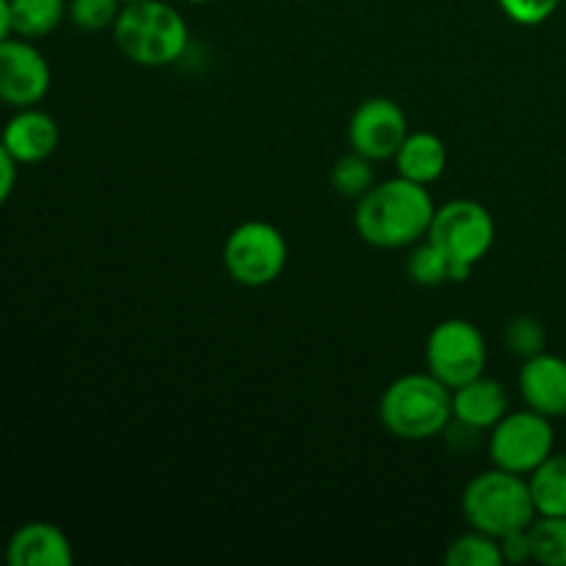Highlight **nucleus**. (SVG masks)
Wrapping results in <instances>:
<instances>
[{
	"instance_id": "nucleus-1",
	"label": "nucleus",
	"mask_w": 566,
	"mask_h": 566,
	"mask_svg": "<svg viewBox=\"0 0 566 566\" xmlns=\"http://www.w3.org/2000/svg\"><path fill=\"white\" fill-rule=\"evenodd\" d=\"M434 199L429 186L392 177V180L376 182L365 197L357 199L354 210V227L359 238L376 249H409L429 235L431 219H434Z\"/></svg>"
},
{
	"instance_id": "nucleus-2",
	"label": "nucleus",
	"mask_w": 566,
	"mask_h": 566,
	"mask_svg": "<svg viewBox=\"0 0 566 566\" xmlns=\"http://www.w3.org/2000/svg\"><path fill=\"white\" fill-rule=\"evenodd\" d=\"M111 31L119 53L147 70L171 66L186 55L191 42L186 17L166 0L125 3Z\"/></svg>"
},
{
	"instance_id": "nucleus-3",
	"label": "nucleus",
	"mask_w": 566,
	"mask_h": 566,
	"mask_svg": "<svg viewBox=\"0 0 566 566\" xmlns=\"http://www.w3.org/2000/svg\"><path fill=\"white\" fill-rule=\"evenodd\" d=\"M379 420L396 440H434L446 434L453 420L451 387L442 385L429 370L398 376L381 392Z\"/></svg>"
},
{
	"instance_id": "nucleus-4",
	"label": "nucleus",
	"mask_w": 566,
	"mask_h": 566,
	"mask_svg": "<svg viewBox=\"0 0 566 566\" xmlns=\"http://www.w3.org/2000/svg\"><path fill=\"white\" fill-rule=\"evenodd\" d=\"M462 514L470 528L484 531L495 539L528 528L536 520L528 479L501 468L473 475L462 492Z\"/></svg>"
},
{
	"instance_id": "nucleus-5",
	"label": "nucleus",
	"mask_w": 566,
	"mask_h": 566,
	"mask_svg": "<svg viewBox=\"0 0 566 566\" xmlns=\"http://www.w3.org/2000/svg\"><path fill=\"white\" fill-rule=\"evenodd\" d=\"M426 238L451 260V282H468L495 243V219L475 199H451L434 210Z\"/></svg>"
},
{
	"instance_id": "nucleus-6",
	"label": "nucleus",
	"mask_w": 566,
	"mask_h": 566,
	"mask_svg": "<svg viewBox=\"0 0 566 566\" xmlns=\"http://www.w3.org/2000/svg\"><path fill=\"white\" fill-rule=\"evenodd\" d=\"M224 269L241 287H265L282 276L287 265V241L269 221H243L224 241Z\"/></svg>"
},
{
	"instance_id": "nucleus-7",
	"label": "nucleus",
	"mask_w": 566,
	"mask_h": 566,
	"mask_svg": "<svg viewBox=\"0 0 566 566\" xmlns=\"http://www.w3.org/2000/svg\"><path fill=\"white\" fill-rule=\"evenodd\" d=\"M492 468L509 470L528 479L551 453H556V429L553 420L534 409L506 412L501 423L490 431Z\"/></svg>"
},
{
	"instance_id": "nucleus-8",
	"label": "nucleus",
	"mask_w": 566,
	"mask_h": 566,
	"mask_svg": "<svg viewBox=\"0 0 566 566\" xmlns=\"http://www.w3.org/2000/svg\"><path fill=\"white\" fill-rule=\"evenodd\" d=\"M486 359L490 348L473 321H440L426 340V368L451 390L484 374Z\"/></svg>"
},
{
	"instance_id": "nucleus-9",
	"label": "nucleus",
	"mask_w": 566,
	"mask_h": 566,
	"mask_svg": "<svg viewBox=\"0 0 566 566\" xmlns=\"http://www.w3.org/2000/svg\"><path fill=\"white\" fill-rule=\"evenodd\" d=\"M53 70L42 50L22 36L0 42V103L9 108H31L48 97Z\"/></svg>"
},
{
	"instance_id": "nucleus-10",
	"label": "nucleus",
	"mask_w": 566,
	"mask_h": 566,
	"mask_svg": "<svg viewBox=\"0 0 566 566\" xmlns=\"http://www.w3.org/2000/svg\"><path fill=\"white\" fill-rule=\"evenodd\" d=\"M409 136V122L401 105L390 97H368L354 108L348 119V144L354 153L374 164L392 160Z\"/></svg>"
},
{
	"instance_id": "nucleus-11",
	"label": "nucleus",
	"mask_w": 566,
	"mask_h": 566,
	"mask_svg": "<svg viewBox=\"0 0 566 566\" xmlns=\"http://www.w3.org/2000/svg\"><path fill=\"white\" fill-rule=\"evenodd\" d=\"M0 142L20 166H33L48 160L61 144V127L53 114L42 111L39 105L17 108L0 130Z\"/></svg>"
},
{
	"instance_id": "nucleus-12",
	"label": "nucleus",
	"mask_w": 566,
	"mask_h": 566,
	"mask_svg": "<svg viewBox=\"0 0 566 566\" xmlns=\"http://www.w3.org/2000/svg\"><path fill=\"white\" fill-rule=\"evenodd\" d=\"M520 396L525 407L545 418H566V359L558 354L542 352L536 357L523 359L517 376Z\"/></svg>"
},
{
	"instance_id": "nucleus-13",
	"label": "nucleus",
	"mask_w": 566,
	"mask_h": 566,
	"mask_svg": "<svg viewBox=\"0 0 566 566\" xmlns=\"http://www.w3.org/2000/svg\"><path fill=\"white\" fill-rule=\"evenodd\" d=\"M6 562L11 566H72L75 551L59 525L33 520L20 525L6 542Z\"/></svg>"
},
{
	"instance_id": "nucleus-14",
	"label": "nucleus",
	"mask_w": 566,
	"mask_h": 566,
	"mask_svg": "<svg viewBox=\"0 0 566 566\" xmlns=\"http://www.w3.org/2000/svg\"><path fill=\"white\" fill-rule=\"evenodd\" d=\"M451 409L457 423L484 434V431L495 429L503 420V415L509 412L506 387L497 379L481 374L473 381H468V385L451 390Z\"/></svg>"
},
{
	"instance_id": "nucleus-15",
	"label": "nucleus",
	"mask_w": 566,
	"mask_h": 566,
	"mask_svg": "<svg viewBox=\"0 0 566 566\" xmlns=\"http://www.w3.org/2000/svg\"><path fill=\"white\" fill-rule=\"evenodd\" d=\"M392 160H396V169L401 177L420 182V186H431L446 175L448 149L437 133L418 130L403 138L401 149Z\"/></svg>"
},
{
	"instance_id": "nucleus-16",
	"label": "nucleus",
	"mask_w": 566,
	"mask_h": 566,
	"mask_svg": "<svg viewBox=\"0 0 566 566\" xmlns=\"http://www.w3.org/2000/svg\"><path fill=\"white\" fill-rule=\"evenodd\" d=\"M536 517H566V453H551L528 475Z\"/></svg>"
},
{
	"instance_id": "nucleus-17",
	"label": "nucleus",
	"mask_w": 566,
	"mask_h": 566,
	"mask_svg": "<svg viewBox=\"0 0 566 566\" xmlns=\"http://www.w3.org/2000/svg\"><path fill=\"white\" fill-rule=\"evenodd\" d=\"M66 3L70 0H11L14 36L31 39V42L50 36L64 22Z\"/></svg>"
},
{
	"instance_id": "nucleus-18",
	"label": "nucleus",
	"mask_w": 566,
	"mask_h": 566,
	"mask_svg": "<svg viewBox=\"0 0 566 566\" xmlns=\"http://www.w3.org/2000/svg\"><path fill=\"white\" fill-rule=\"evenodd\" d=\"M448 566H503L501 542L484 531L470 528L468 534H459L446 551Z\"/></svg>"
},
{
	"instance_id": "nucleus-19",
	"label": "nucleus",
	"mask_w": 566,
	"mask_h": 566,
	"mask_svg": "<svg viewBox=\"0 0 566 566\" xmlns=\"http://www.w3.org/2000/svg\"><path fill=\"white\" fill-rule=\"evenodd\" d=\"M531 553L542 566H566V517H536L528 525Z\"/></svg>"
},
{
	"instance_id": "nucleus-20",
	"label": "nucleus",
	"mask_w": 566,
	"mask_h": 566,
	"mask_svg": "<svg viewBox=\"0 0 566 566\" xmlns=\"http://www.w3.org/2000/svg\"><path fill=\"white\" fill-rule=\"evenodd\" d=\"M407 274L415 285L437 287L442 285V282H451V260H448L429 238H423L420 243L409 247Z\"/></svg>"
},
{
	"instance_id": "nucleus-21",
	"label": "nucleus",
	"mask_w": 566,
	"mask_h": 566,
	"mask_svg": "<svg viewBox=\"0 0 566 566\" xmlns=\"http://www.w3.org/2000/svg\"><path fill=\"white\" fill-rule=\"evenodd\" d=\"M329 180L340 197H346V199L365 197V193L376 186L374 160L365 158V155L354 153L352 149V153L343 155V158L337 160L335 169H332V175H329Z\"/></svg>"
},
{
	"instance_id": "nucleus-22",
	"label": "nucleus",
	"mask_w": 566,
	"mask_h": 566,
	"mask_svg": "<svg viewBox=\"0 0 566 566\" xmlns=\"http://www.w3.org/2000/svg\"><path fill=\"white\" fill-rule=\"evenodd\" d=\"M503 343H506V348L517 359H531L545 352L547 332L542 321L534 318V315H517L503 329Z\"/></svg>"
},
{
	"instance_id": "nucleus-23",
	"label": "nucleus",
	"mask_w": 566,
	"mask_h": 566,
	"mask_svg": "<svg viewBox=\"0 0 566 566\" xmlns=\"http://www.w3.org/2000/svg\"><path fill=\"white\" fill-rule=\"evenodd\" d=\"M122 6H125L122 0H70L66 3V20L77 31L97 33L105 31V28H114Z\"/></svg>"
},
{
	"instance_id": "nucleus-24",
	"label": "nucleus",
	"mask_w": 566,
	"mask_h": 566,
	"mask_svg": "<svg viewBox=\"0 0 566 566\" xmlns=\"http://www.w3.org/2000/svg\"><path fill=\"white\" fill-rule=\"evenodd\" d=\"M564 0H497L503 14L512 22L525 28H536L551 20Z\"/></svg>"
},
{
	"instance_id": "nucleus-25",
	"label": "nucleus",
	"mask_w": 566,
	"mask_h": 566,
	"mask_svg": "<svg viewBox=\"0 0 566 566\" xmlns=\"http://www.w3.org/2000/svg\"><path fill=\"white\" fill-rule=\"evenodd\" d=\"M501 553H503V564H528L534 562V553H531V536L528 528L523 531H512V534L501 536Z\"/></svg>"
},
{
	"instance_id": "nucleus-26",
	"label": "nucleus",
	"mask_w": 566,
	"mask_h": 566,
	"mask_svg": "<svg viewBox=\"0 0 566 566\" xmlns=\"http://www.w3.org/2000/svg\"><path fill=\"white\" fill-rule=\"evenodd\" d=\"M17 175H20V164L11 158L6 144L0 142V208H3V205L11 199V193H14Z\"/></svg>"
},
{
	"instance_id": "nucleus-27",
	"label": "nucleus",
	"mask_w": 566,
	"mask_h": 566,
	"mask_svg": "<svg viewBox=\"0 0 566 566\" xmlns=\"http://www.w3.org/2000/svg\"><path fill=\"white\" fill-rule=\"evenodd\" d=\"M14 36V20H11V0H0V42Z\"/></svg>"
},
{
	"instance_id": "nucleus-28",
	"label": "nucleus",
	"mask_w": 566,
	"mask_h": 566,
	"mask_svg": "<svg viewBox=\"0 0 566 566\" xmlns=\"http://www.w3.org/2000/svg\"><path fill=\"white\" fill-rule=\"evenodd\" d=\"M182 3H191V6H208V3H216V0H182Z\"/></svg>"
},
{
	"instance_id": "nucleus-29",
	"label": "nucleus",
	"mask_w": 566,
	"mask_h": 566,
	"mask_svg": "<svg viewBox=\"0 0 566 566\" xmlns=\"http://www.w3.org/2000/svg\"><path fill=\"white\" fill-rule=\"evenodd\" d=\"M122 3H142V0H122Z\"/></svg>"
}]
</instances>
